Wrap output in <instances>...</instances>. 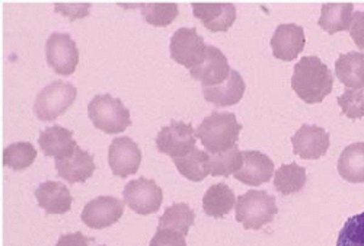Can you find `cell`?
Segmentation results:
<instances>
[{"mask_svg": "<svg viewBox=\"0 0 364 246\" xmlns=\"http://www.w3.org/2000/svg\"><path fill=\"white\" fill-rule=\"evenodd\" d=\"M333 76L329 68L316 55L300 58L291 76V87L300 100L308 104L322 102L332 90Z\"/></svg>", "mask_w": 364, "mask_h": 246, "instance_id": "obj_1", "label": "cell"}, {"mask_svg": "<svg viewBox=\"0 0 364 246\" xmlns=\"http://www.w3.org/2000/svg\"><path fill=\"white\" fill-rule=\"evenodd\" d=\"M242 124L233 112H211L196 130V137L211 153H220L236 146Z\"/></svg>", "mask_w": 364, "mask_h": 246, "instance_id": "obj_2", "label": "cell"}, {"mask_svg": "<svg viewBox=\"0 0 364 246\" xmlns=\"http://www.w3.org/2000/svg\"><path fill=\"white\" fill-rule=\"evenodd\" d=\"M277 211L276 198L267 191L250 190L236 200V222L245 229H262L274 220Z\"/></svg>", "mask_w": 364, "mask_h": 246, "instance_id": "obj_3", "label": "cell"}, {"mask_svg": "<svg viewBox=\"0 0 364 246\" xmlns=\"http://www.w3.org/2000/svg\"><path fill=\"white\" fill-rule=\"evenodd\" d=\"M87 115L98 130L108 134L124 132L132 124L130 109L119 98L109 94L94 97L87 105Z\"/></svg>", "mask_w": 364, "mask_h": 246, "instance_id": "obj_4", "label": "cell"}, {"mask_svg": "<svg viewBox=\"0 0 364 246\" xmlns=\"http://www.w3.org/2000/svg\"><path fill=\"white\" fill-rule=\"evenodd\" d=\"M77 89L70 82L53 80L44 86L36 98L34 112L43 121H51L65 114L75 102Z\"/></svg>", "mask_w": 364, "mask_h": 246, "instance_id": "obj_5", "label": "cell"}, {"mask_svg": "<svg viewBox=\"0 0 364 246\" xmlns=\"http://www.w3.org/2000/svg\"><path fill=\"white\" fill-rule=\"evenodd\" d=\"M204 38L198 36L196 28H179L171 37V57L176 63L193 70L203 63L205 57Z\"/></svg>", "mask_w": 364, "mask_h": 246, "instance_id": "obj_6", "label": "cell"}, {"mask_svg": "<svg viewBox=\"0 0 364 246\" xmlns=\"http://www.w3.org/2000/svg\"><path fill=\"white\" fill-rule=\"evenodd\" d=\"M196 130L191 122L172 119L169 126L159 130L156 136V146L161 153L172 159L186 156L196 147Z\"/></svg>", "mask_w": 364, "mask_h": 246, "instance_id": "obj_7", "label": "cell"}, {"mask_svg": "<svg viewBox=\"0 0 364 246\" xmlns=\"http://www.w3.org/2000/svg\"><path fill=\"white\" fill-rule=\"evenodd\" d=\"M47 63L55 73L70 76L79 63V48L68 33H53L46 43Z\"/></svg>", "mask_w": 364, "mask_h": 246, "instance_id": "obj_8", "label": "cell"}, {"mask_svg": "<svg viewBox=\"0 0 364 246\" xmlns=\"http://www.w3.org/2000/svg\"><path fill=\"white\" fill-rule=\"evenodd\" d=\"M124 203L137 214L156 213L164 200V191L154 179L139 178L130 181L123 191Z\"/></svg>", "mask_w": 364, "mask_h": 246, "instance_id": "obj_9", "label": "cell"}, {"mask_svg": "<svg viewBox=\"0 0 364 246\" xmlns=\"http://www.w3.org/2000/svg\"><path fill=\"white\" fill-rule=\"evenodd\" d=\"M108 164L114 175L126 178L136 173L141 164L139 144L127 136L115 137L108 149Z\"/></svg>", "mask_w": 364, "mask_h": 246, "instance_id": "obj_10", "label": "cell"}, {"mask_svg": "<svg viewBox=\"0 0 364 246\" xmlns=\"http://www.w3.org/2000/svg\"><path fill=\"white\" fill-rule=\"evenodd\" d=\"M124 213V203L115 198L102 196L95 200H90L83 211L82 222L90 229H105L117 223Z\"/></svg>", "mask_w": 364, "mask_h": 246, "instance_id": "obj_11", "label": "cell"}, {"mask_svg": "<svg viewBox=\"0 0 364 246\" xmlns=\"http://www.w3.org/2000/svg\"><path fill=\"white\" fill-rule=\"evenodd\" d=\"M305 29L296 23H282L271 37V48L276 58L283 61L294 60L305 48Z\"/></svg>", "mask_w": 364, "mask_h": 246, "instance_id": "obj_12", "label": "cell"}, {"mask_svg": "<svg viewBox=\"0 0 364 246\" xmlns=\"http://www.w3.org/2000/svg\"><path fill=\"white\" fill-rule=\"evenodd\" d=\"M293 150L301 159H319L329 149V134L318 126L303 124L291 137Z\"/></svg>", "mask_w": 364, "mask_h": 246, "instance_id": "obj_13", "label": "cell"}, {"mask_svg": "<svg viewBox=\"0 0 364 246\" xmlns=\"http://www.w3.org/2000/svg\"><path fill=\"white\" fill-rule=\"evenodd\" d=\"M242 166L235 173V178L251 187H258L265 183L274 175V162L265 153L257 150L242 151Z\"/></svg>", "mask_w": 364, "mask_h": 246, "instance_id": "obj_14", "label": "cell"}, {"mask_svg": "<svg viewBox=\"0 0 364 246\" xmlns=\"http://www.w3.org/2000/svg\"><path fill=\"white\" fill-rule=\"evenodd\" d=\"M230 72L232 69L226 55L218 47L207 46L203 63L191 70V76L200 80L204 87L223 83L229 77Z\"/></svg>", "mask_w": 364, "mask_h": 246, "instance_id": "obj_15", "label": "cell"}, {"mask_svg": "<svg viewBox=\"0 0 364 246\" xmlns=\"http://www.w3.org/2000/svg\"><path fill=\"white\" fill-rule=\"evenodd\" d=\"M38 143L46 156H51L55 161L70 158L77 144L73 139V133L62 126L47 127L40 133Z\"/></svg>", "mask_w": 364, "mask_h": 246, "instance_id": "obj_16", "label": "cell"}, {"mask_svg": "<svg viewBox=\"0 0 364 246\" xmlns=\"http://www.w3.org/2000/svg\"><path fill=\"white\" fill-rule=\"evenodd\" d=\"M36 198L38 205L44 208L47 214H65L70 211L73 203L68 186L58 181H46L40 183L36 190Z\"/></svg>", "mask_w": 364, "mask_h": 246, "instance_id": "obj_17", "label": "cell"}, {"mask_svg": "<svg viewBox=\"0 0 364 246\" xmlns=\"http://www.w3.org/2000/svg\"><path fill=\"white\" fill-rule=\"evenodd\" d=\"M193 12L213 33L228 31L236 19V6L233 4H193Z\"/></svg>", "mask_w": 364, "mask_h": 246, "instance_id": "obj_18", "label": "cell"}, {"mask_svg": "<svg viewBox=\"0 0 364 246\" xmlns=\"http://www.w3.org/2000/svg\"><path fill=\"white\" fill-rule=\"evenodd\" d=\"M245 80L236 70H232L229 77L216 86H204L203 94L205 101L218 107H229L237 104L245 94Z\"/></svg>", "mask_w": 364, "mask_h": 246, "instance_id": "obj_19", "label": "cell"}, {"mask_svg": "<svg viewBox=\"0 0 364 246\" xmlns=\"http://www.w3.org/2000/svg\"><path fill=\"white\" fill-rule=\"evenodd\" d=\"M95 168L97 165L94 156L79 146L70 158L55 161V169L58 175L70 183L87 181L95 172Z\"/></svg>", "mask_w": 364, "mask_h": 246, "instance_id": "obj_20", "label": "cell"}, {"mask_svg": "<svg viewBox=\"0 0 364 246\" xmlns=\"http://www.w3.org/2000/svg\"><path fill=\"white\" fill-rule=\"evenodd\" d=\"M236 197L233 190L223 182L215 183L208 187L203 197V208L204 213L210 218L222 219L232 211L235 207Z\"/></svg>", "mask_w": 364, "mask_h": 246, "instance_id": "obj_21", "label": "cell"}, {"mask_svg": "<svg viewBox=\"0 0 364 246\" xmlns=\"http://www.w3.org/2000/svg\"><path fill=\"white\" fill-rule=\"evenodd\" d=\"M336 73L347 89L364 87V54L360 51L341 54L336 61Z\"/></svg>", "mask_w": 364, "mask_h": 246, "instance_id": "obj_22", "label": "cell"}, {"mask_svg": "<svg viewBox=\"0 0 364 246\" xmlns=\"http://www.w3.org/2000/svg\"><path fill=\"white\" fill-rule=\"evenodd\" d=\"M353 12V4H323L318 25L331 36L347 31L351 26Z\"/></svg>", "mask_w": 364, "mask_h": 246, "instance_id": "obj_23", "label": "cell"}, {"mask_svg": "<svg viewBox=\"0 0 364 246\" xmlns=\"http://www.w3.org/2000/svg\"><path fill=\"white\" fill-rule=\"evenodd\" d=\"M338 173L348 182H364V143L348 144L340 155Z\"/></svg>", "mask_w": 364, "mask_h": 246, "instance_id": "obj_24", "label": "cell"}, {"mask_svg": "<svg viewBox=\"0 0 364 246\" xmlns=\"http://www.w3.org/2000/svg\"><path fill=\"white\" fill-rule=\"evenodd\" d=\"M176 169L190 181L200 182L210 175V153L194 147L186 156L173 159Z\"/></svg>", "mask_w": 364, "mask_h": 246, "instance_id": "obj_25", "label": "cell"}, {"mask_svg": "<svg viewBox=\"0 0 364 246\" xmlns=\"http://www.w3.org/2000/svg\"><path fill=\"white\" fill-rule=\"evenodd\" d=\"M196 213L186 203H176L166 208L159 219L158 229H168L187 236L190 228L194 225Z\"/></svg>", "mask_w": 364, "mask_h": 246, "instance_id": "obj_26", "label": "cell"}, {"mask_svg": "<svg viewBox=\"0 0 364 246\" xmlns=\"http://www.w3.org/2000/svg\"><path fill=\"white\" fill-rule=\"evenodd\" d=\"M306 183V169L297 164L282 165L274 173V187L283 196L300 193Z\"/></svg>", "mask_w": 364, "mask_h": 246, "instance_id": "obj_27", "label": "cell"}, {"mask_svg": "<svg viewBox=\"0 0 364 246\" xmlns=\"http://www.w3.org/2000/svg\"><path fill=\"white\" fill-rule=\"evenodd\" d=\"M37 158V149L29 141H16L4 149V165L15 171L31 166Z\"/></svg>", "mask_w": 364, "mask_h": 246, "instance_id": "obj_28", "label": "cell"}, {"mask_svg": "<svg viewBox=\"0 0 364 246\" xmlns=\"http://www.w3.org/2000/svg\"><path fill=\"white\" fill-rule=\"evenodd\" d=\"M242 151L237 146L220 153H210V175L229 176L235 175L242 166Z\"/></svg>", "mask_w": 364, "mask_h": 246, "instance_id": "obj_29", "label": "cell"}, {"mask_svg": "<svg viewBox=\"0 0 364 246\" xmlns=\"http://www.w3.org/2000/svg\"><path fill=\"white\" fill-rule=\"evenodd\" d=\"M141 15L144 19L155 26H166L173 22L178 16V5L173 2L169 4H144L140 5Z\"/></svg>", "mask_w": 364, "mask_h": 246, "instance_id": "obj_30", "label": "cell"}, {"mask_svg": "<svg viewBox=\"0 0 364 246\" xmlns=\"http://www.w3.org/2000/svg\"><path fill=\"white\" fill-rule=\"evenodd\" d=\"M337 246H364V211L344 223L337 239Z\"/></svg>", "mask_w": 364, "mask_h": 246, "instance_id": "obj_31", "label": "cell"}, {"mask_svg": "<svg viewBox=\"0 0 364 246\" xmlns=\"http://www.w3.org/2000/svg\"><path fill=\"white\" fill-rule=\"evenodd\" d=\"M338 105L344 115L351 119L364 117V90L361 89H346L343 95L337 98Z\"/></svg>", "mask_w": 364, "mask_h": 246, "instance_id": "obj_32", "label": "cell"}, {"mask_svg": "<svg viewBox=\"0 0 364 246\" xmlns=\"http://www.w3.org/2000/svg\"><path fill=\"white\" fill-rule=\"evenodd\" d=\"M149 246H187L186 236L173 230L158 229Z\"/></svg>", "mask_w": 364, "mask_h": 246, "instance_id": "obj_33", "label": "cell"}, {"mask_svg": "<svg viewBox=\"0 0 364 246\" xmlns=\"http://www.w3.org/2000/svg\"><path fill=\"white\" fill-rule=\"evenodd\" d=\"M350 36L355 46L364 54V11H358L353 14V21L350 26Z\"/></svg>", "mask_w": 364, "mask_h": 246, "instance_id": "obj_34", "label": "cell"}, {"mask_svg": "<svg viewBox=\"0 0 364 246\" xmlns=\"http://www.w3.org/2000/svg\"><path fill=\"white\" fill-rule=\"evenodd\" d=\"M94 242V237H87L82 232H75L60 236L55 246H90Z\"/></svg>", "mask_w": 364, "mask_h": 246, "instance_id": "obj_35", "label": "cell"}]
</instances>
